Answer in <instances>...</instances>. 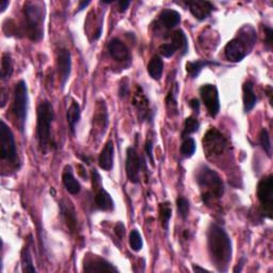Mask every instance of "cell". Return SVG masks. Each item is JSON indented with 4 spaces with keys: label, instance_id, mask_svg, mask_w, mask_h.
<instances>
[{
    "label": "cell",
    "instance_id": "36",
    "mask_svg": "<svg viewBox=\"0 0 273 273\" xmlns=\"http://www.w3.org/2000/svg\"><path fill=\"white\" fill-rule=\"evenodd\" d=\"M158 50L163 58H172L175 54V52L177 51L175 46L172 43H166V44L160 45Z\"/></svg>",
    "mask_w": 273,
    "mask_h": 273
},
{
    "label": "cell",
    "instance_id": "2",
    "mask_svg": "<svg viewBox=\"0 0 273 273\" xmlns=\"http://www.w3.org/2000/svg\"><path fill=\"white\" fill-rule=\"evenodd\" d=\"M26 34L33 42L44 37V4L40 2H27L24 5Z\"/></svg>",
    "mask_w": 273,
    "mask_h": 273
},
{
    "label": "cell",
    "instance_id": "6",
    "mask_svg": "<svg viewBox=\"0 0 273 273\" xmlns=\"http://www.w3.org/2000/svg\"><path fill=\"white\" fill-rule=\"evenodd\" d=\"M13 113L17 121V126L22 132L25 130L27 121V113H28V88L24 80L18 81L14 89V101L12 107Z\"/></svg>",
    "mask_w": 273,
    "mask_h": 273
},
{
    "label": "cell",
    "instance_id": "40",
    "mask_svg": "<svg viewBox=\"0 0 273 273\" xmlns=\"http://www.w3.org/2000/svg\"><path fill=\"white\" fill-rule=\"evenodd\" d=\"M127 93H128V81L126 79H124V80H122L121 86H120V91H119L120 98L126 96Z\"/></svg>",
    "mask_w": 273,
    "mask_h": 273
},
{
    "label": "cell",
    "instance_id": "23",
    "mask_svg": "<svg viewBox=\"0 0 273 273\" xmlns=\"http://www.w3.org/2000/svg\"><path fill=\"white\" fill-rule=\"evenodd\" d=\"M210 65H220V63H218L216 61H209V60L190 61L186 63V71L191 78H198L203 68L210 66Z\"/></svg>",
    "mask_w": 273,
    "mask_h": 273
},
{
    "label": "cell",
    "instance_id": "9",
    "mask_svg": "<svg viewBox=\"0 0 273 273\" xmlns=\"http://www.w3.org/2000/svg\"><path fill=\"white\" fill-rule=\"evenodd\" d=\"M227 146V141L225 136L216 128L209 129L203 139L204 151L207 155H221Z\"/></svg>",
    "mask_w": 273,
    "mask_h": 273
},
{
    "label": "cell",
    "instance_id": "19",
    "mask_svg": "<svg viewBox=\"0 0 273 273\" xmlns=\"http://www.w3.org/2000/svg\"><path fill=\"white\" fill-rule=\"evenodd\" d=\"M99 165L104 171H111L114 165V145L112 140H109L99 157Z\"/></svg>",
    "mask_w": 273,
    "mask_h": 273
},
{
    "label": "cell",
    "instance_id": "37",
    "mask_svg": "<svg viewBox=\"0 0 273 273\" xmlns=\"http://www.w3.org/2000/svg\"><path fill=\"white\" fill-rule=\"evenodd\" d=\"M153 142L152 140H147L146 143H145V146H144V149H145V153L149 159V161H151L152 165L154 166L155 165V160H154V155H153Z\"/></svg>",
    "mask_w": 273,
    "mask_h": 273
},
{
    "label": "cell",
    "instance_id": "46",
    "mask_svg": "<svg viewBox=\"0 0 273 273\" xmlns=\"http://www.w3.org/2000/svg\"><path fill=\"white\" fill-rule=\"evenodd\" d=\"M192 269H193V271L194 272H208L209 270H207V269H205V268H202V267H200V266H198V265H193L192 266Z\"/></svg>",
    "mask_w": 273,
    "mask_h": 273
},
{
    "label": "cell",
    "instance_id": "26",
    "mask_svg": "<svg viewBox=\"0 0 273 273\" xmlns=\"http://www.w3.org/2000/svg\"><path fill=\"white\" fill-rule=\"evenodd\" d=\"M176 50H180L182 56H185V54L188 52L189 46H188V38L183 30H176L172 34V42H171Z\"/></svg>",
    "mask_w": 273,
    "mask_h": 273
},
{
    "label": "cell",
    "instance_id": "34",
    "mask_svg": "<svg viewBox=\"0 0 273 273\" xmlns=\"http://www.w3.org/2000/svg\"><path fill=\"white\" fill-rule=\"evenodd\" d=\"M176 206H177V211H179V216L182 218L183 220H186L190 211L189 201L185 199L184 197H180L176 200Z\"/></svg>",
    "mask_w": 273,
    "mask_h": 273
},
{
    "label": "cell",
    "instance_id": "12",
    "mask_svg": "<svg viewBox=\"0 0 273 273\" xmlns=\"http://www.w3.org/2000/svg\"><path fill=\"white\" fill-rule=\"evenodd\" d=\"M142 161L133 147H128L126 151V162L125 171L126 176L130 183L139 184L140 183V170Z\"/></svg>",
    "mask_w": 273,
    "mask_h": 273
},
{
    "label": "cell",
    "instance_id": "16",
    "mask_svg": "<svg viewBox=\"0 0 273 273\" xmlns=\"http://www.w3.org/2000/svg\"><path fill=\"white\" fill-rule=\"evenodd\" d=\"M84 271L86 272H119L118 268H115L112 264L107 262L106 259L93 255L88 257L85 261Z\"/></svg>",
    "mask_w": 273,
    "mask_h": 273
},
{
    "label": "cell",
    "instance_id": "39",
    "mask_svg": "<svg viewBox=\"0 0 273 273\" xmlns=\"http://www.w3.org/2000/svg\"><path fill=\"white\" fill-rule=\"evenodd\" d=\"M114 233L116 234L118 238L123 239V237H124V235H125V227H124V224H123L122 222H118L116 225L114 226Z\"/></svg>",
    "mask_w": 273,
    "mask_h": 273
},
{
    "label": "cell",
    "instance_id": "33",
    "mask_svg": "<svg viewBox=\"0 0 273 273\" xmlns=\"http://www.w3.org/2000/svg\"><path fill=\"white\" fill-rule=\"evenodd\" d=\"M259 142H261V145L265 153L269 158L272 156V145H271V140H270V135L267 129L263 128L261 133H259Z\"/></svg>",
    "mask_w": 273,
    "mask_h": 273
},
{
    "label": "cell",
    "instance_id": "21",
    "mask_svg": "<svg viewBox=\"0 0 273 273\" xmlns=\"http://www.w3.org/2000/svg\"><path fill=\"white\" fill-rule=\"evenodd\" d=\"M62 183L67 192L73 196L78 194L81 191V185L74 176L73 169L71 166H65L62 173Z\"/></svg>",
    "mask_w": 273,
    "mask_h": 273
},
{
    "label": "cell",
    "instance_id": "41",
    "mask_svg": "<svg viewBox=\"0 0 273 273\" xmlns=\"http://www.w3.org/2000/svg\"><path fill=\"white\" fill-rule=\"evenodd\" d=\"M189 107L192 109L193 111L199 112V110H200V101L198 99H192L189 102Z\"/></svg>",
    "mask_w": 273,
    "mask_h": 273
},
{
    "label": "cell",
    "instance_id": "22",
    "mask_svg": "<svg viewBox=\"0 0 273 273\" xmlns=\"http://www.w3.org/2000/svg\"><path fill=\"white\" fill-rule=\"evenodd\" d=\"M242 100L244 112H250L257 104V96L254 92V85L252 81H247L242 87Z\"/></svg>",
    "mask_w": 273,
    "mask_h": 273
},
{
    "label": "cell",
    "instance_id": "7",
    "mask_svg": "<svg viewBox=\"0 0 273 273\" xmlns=\"http://www.w3.org/2000/svg\"><path fill=\"white\" fill-rule=\"evenodd\" d=\"M0 146H2V149H0L2 159L14 165L17 161L15 138L11 128L6 124L4 120L0 121Z\"/></svg>",
    "mask_w": 273,
    "mask_h": 273
},
{
    "label": "cell",
    "instance_id": "25",
    "mask_svg": "<svg viewBox=\"0 0 273 273\" xmlns=\"http://www.w3.org/2000/svg\"><path fill=\"white\" fill-rule=\"evenodd\" d=\"M147 72L154 80H160L163 73V61L159 56H154L149 60Z\"/></svg>",
    "mask_w": 273,
    "mask_h": 273
},
{
    "label": "cell",
    "instance_id": "31",
    "mask_svg": "<svg viewBox=\"0 0 273 273\" xmlns=\"http://www.w3.org/2000/svg\"><path fill=\"white\" fill-rule=\"evenodd\" d=\"M13 74V61L9 53H4L2 57V79L7 80Z\"/></svg>",
    "mask_w": 273,
    "mask_h": 273
},
{
    "label": "cell",
    "instance_id": "17",
    "mask_svg": "<svg viewBox=\"0 0 273 273\" xmlns=\"http://www.w3.org/2000/svg\"><path fill=\"white\" fill-rule=\"evenodd\" d=\"M60 211L63 218V221L66 224L67 228L70 229L71 233H76L77 227H78V219H77V213L75 211L73 204L67 200L61 201Z\"/></svg>",
    "mask_w": 273,
    "mask_h": 273
},
{
    "label": "cell",
    "instance_id": "29",
    "mask_svg": "<svg viewBox=\"0 0 273 273\" xmlns=\"http://www.w3.org/2000/svg\"><path fill=\"white\" fill-rule=\"evenodd\" d=\"M22 268L23 272H31L35 273L36 269L34 268L32 256L28 247H25L22 251Z\"/></svg>",
    "mask_w": 273,
    "mask_h": 273
},
{
    "label": "cell",
    "instance_id": "24",
    "mask_svg": "<svg viewBox=\"0 0 273 273\" xmlns=\"http://www.w3.org/2000/svg\"><path fill=\"white\" fill-rule=\"evenodd\" d=\"M81 116V110H80V106L77 102H73L71 106L68 107L67 112H66V120L68 123V126H70L71 132L75 134L76 127L78 125V123L80 121Z\"/></svg>",
    "mask_w": 273,
    "mask_h": 273
},
{
    "label": "cell",
    "instance_id": "38",
    "mask_svg": "<svg viewBox=\"0 0 273 273\" xmlns=\"http://www.w3.org/2000/svg\"><path fill=\"white\" fill-rule=\"evenodd\" d=\"M265 35H266V40H265V44L267 46L268 49H271L272 47V42H273V31L268 26H265Z\"/></svg>",
    "mask_w": 273,
    "mask_h": 273
},
{
    "label": "cell",
    "instance_id": "42",
    "mask_svg": "<svg viewBox=\"0 0 273 273\" xmlns=\"http://www.w3.org/2000/svg\"><path fill=\"white\" fill-rule=\"evenodd\" d=\"M118 6H119V12L124 13L129 8L130 2H119L118 3Z\"/></svg>",
    "mask_w": 273,
    "mask_h": 273
},
{
    "label": "cell",
    "instance_id": "35",
    "mask_svg": "<svg viewBox=\"0 0 273 273\" xmlns=\"http://www.w3.org/2000/svg\"><path fill=\"white\" fill-rule=\"evenodd\" d=\"M177 93H179V85H177V84H175L173 87H172V89H171V91H170V93H169V95H168V98H167V106H168V108L170 109V110H173V109H175V110H176V108H177Z\"/></svg>",
    "mask_w": 273,
    "mask_h": 273
},
{
    "label": "cell",
    "instance_id": "20",
    "mask_svg": "<svg viewBox=\"0 0 273 273\" xmlns=\"http://www.w3.org/2000/svg\"><path fill=\"white\" fill-rule=\"evenodd\" d=\"M181 20H182V16L180 13L171 9L162 10L158 16L159 25L168 30H171L175 28L177 25H180Z\"/></svg>",
    "mask_w": 273,
    "mask_h": 273
},
{
    "label": "cell",
    "instance_id": "10",
    "mask_svg": "<svg viewBox=\"0 0 273 273\" xmlns=\"http://www.w3.org/2000/svg\"><path fill=\"white\" fill-rule=\"evenodd\" d=\"M92 180H93V189H95V206L98 209L103 211H112L114 209V201L104 189L101 183V176L96 170L92 171Z\"/></svg>",
    "mask_w": 273,
    "mask_h": 273
},
{
    "label": "cell",
    "instance_id": "4",
    "mask_svg": "<svg viewBox=\"0 0 273 273\" xmlns=\"http://www.w3.org/2000/svg\"><path fill=\"white\" fill-rule=\"evenodd\" d=\"M197 183L202 191L205 204H209L215 199H220L224 193V184L216 171L207 166H202L197 171Z\"/></svg>",
    "mask_w": 273,
    "mask_h": 273
},
{
    "label": "cell",
    "instance_id": "8",
    "mask_svg": "<svg viewBox=\"0 0 273 273\" xmlns=\"http://www.w3.org/2000/svg\"><path fill=\"white\" fill-rule=\"evenodd\" d=\"M257 197L262 205L264 215L268 219H272L273 209V177L268 175L263 177L257 186Z\"/></svg>",
    "mask_w": 273,
    "mask_h": 273
},
{
    "label": "cell",
    "instance_id": "1",
    "mask_svg": "<svg viewBox=\"0 0 273 273\" xmlns=\"http://www.w3.org/2000/svg\"><path fill=\"white\" fill-rule=\"evenodd\" d=\"M207 247L210 259L220 272H225L231 261L233 248L226 230L218 224H211L207 233Z\"/></svg>",
    "mask_w": 273,
    "mask_h": 273
},
{
    "label": "cell",
    "instance_id": "13",
    "mask_svg": "<svg viewBox=\"0 0 273 273\" xmlns=\"http://www.w3.org/2000/svg\"><path fill=\"white\" fill-rule=\"evenodd\" d=\"M57 67H58V74L60 78L61 88L64 89L67 80L70 79L71 72H72V56H71L70 50L66 48H61L58 51Z\"/></svg>",
    "mask_w": 273,
    "mask_h": 273
},
{
    "label": "cell",
    "instance_id": "43",
    "mask_svg": "<svg viewBox=\"0 0 273 273\" xmlns=\"http://www.w3.org/2000/svg\"><path fill=\"white\" fill-rule=\"evenodd\" d=\"M90 4H91V2H89V0H88V2H80V3H79V7H78L77 12H81L83 10H85Z\"/></svg>",
    "mask_w": 273,
    "mask_h": 273
},
{
    "label": "cell",
    "instance_id": "11",
    "mask_svg": "<svg viewBox=\"0 0 273 273\" xmlns=\"http://www.w3.org/2000/svg\"><path fill=\"white\" fill-rule=\"evenodd\" d=\"M201 99L210 116L216 118L220 112L219 92L215 85H204L200 88Z\"/></svg>",
    "mask_w": 273,
    "mask_h": 273
},
{
    "label": "cell",
    "instance_id": "15",
    "mask_svg": "<svg viewBox=\"0 0 273 273\" xmlns=\"http://www.w3.org/2000/svg\"><path fill=\"white\" fill-rule=\"evenodd\" d=\"M108 51L112 59L121 63L128 62L131 59V54L128 47L120 38L116 37L112 38L108 43Z\"/></svg>",
    "mask_w": 273,
    "mask_h": 273
},
{
    "label": "cell",
    "instance_id": "27",
    "mask_svg": "<svg viewBox=\"0 0 273 273\" xmlns=\"http://www.w3.org/2000/svg\"><path fill=\"white\" fill-rule=\"evenodd\" d=\"M159 218L162 227L168 230L170 220L172 218V207L170 202H163L159 204Z\"/></svg>",
    "mask_w": 273,
    "mask_h": 273
},
{
    "label": "cell",
    "instance_id": "30",
    "mask_svg": "<svg viewBox=\"0 0 273 273\" xmlns=\"http://www.w3.org/2000/svg\"><path fill=\"white\" fill-rule=\"evenodd\" d=\"M199 128H200V122L196 118H193V116L187 118L185 121L182 138L183 139L187 138V136H189L190 134L197 132L199 130Z\"/></svg>",
    "mask_w": 273,
    "mask_h": 273
},
{
    "label": "cell",
    "instance_id": "32",
    "mask_svg": "<svg viewBox=\"0 0 273 273\" xmlns=\"http://www.w3.org/2000/svg\"><path fill=\"white\" fill-rule=\"evenodd\" d=\"M129 245L132 251L140 252L143 248V240L138 229H132L129 234Z\"/></svg>",
    "mask_w": 273,
    "mask_h": 273
},
{
    "label": "cell",
    "instance_id": "44",
    "mask_svg": "<svg viewBox=\"0 0 273 273\" xmlns=\"http://www.w3.org/2000/svg\"><path fill=\"white\" fill-rule=\"evenodd\" d=\"M9 5H10L9 0H2V2H0V9H2V10H0V11L5 12L7 7H9Z\"/></svg>",
    "mask_w": 273,
    "mask_h": 273
},
{
    "label": "cell",
    "instance_id": "3",
    "mask_svg": "<svg viewBox=\"0 0 273 273\" xmlns=\"http://www.w3.org/2000/svg\"><path fill=\"white\" fill-rule=\"evenodd\" d=\"M256 42V32L251 26H244L238 36L230 40L224 48L225 58L233 63L242 61Z\"/></svg>",
    "mask_w": 273,
    "mask_h": 273
},
{
    "label": "cell",
    "instance_id": "14",
    "mask_svg": "<svg viewBox=\"0 0 273 273\" xmlns=\"http://www.w3.org/2000/svg\"><path fill=\"white\" fill-rule=\"evenodd\" d=\"M185 5L198 21L208 18L215 10V6L210 2H204V0H188L185 2Z\"/></svg>",
    "mask_w": 273,
    "mask_h": 273
},
{
    "label": "cell",
    "instance_id": "18",
    "mask_svg": "<svg viewBox=\"0 0 273 273\" xmlns=\"http://www.w3.org/2000/svg\"><path fill=\"white\" fill-rule=\"evenodd\" d=\"M132 104L135 107L136 110H138L139 116L142 120H145V121L152 120L151 111H149L148 100L146 98V95L144 94L143 90L140 87H136L135 93L133 94V98H132Z\"/></svg>",
    "mask_w": 273,
    "mask_h": 273
},
{
    "label": "cell",
    "instance_id": "45",
    "mask_svg": "<svg viewBox=\"0 0 273 273\" xmlns=\"http://www.w3.org/2000/svg\"><path fill=\"white\" fill-rule=\"evenodd\" d=\"M244 262H245V259L244 258H241L240 262L237 265V267L234 269V272H240V271H242V267H243Z\"/></svg>",
    "mask_w": 273,
    "mask_h": 273
},
{
    "label": "cell",
    "instance_id": "5",
    "mask_svg": "<svg viewBox=\"0 0 273 273\" xmlns=\"http://www.w3.org/2000/svg\"><path fill=\"white\" fill-rule=\"evenodd\" d=\"M54 119V110L50 102H41L37 107L36 140L40 151L45 154L51 144V124Z\"/></svg>",
    "mask_w": 273,
    "mask_h": 273
},
{
    "label": "cell",
    "instance_id": "28",
    "mask_svg": "<svg viewBox=\"0 0 273 273\" xmlns=\"http://www.w3.org/2000/svg\"><path fill=\"white\" fill-rule=\"evenodd\" d=\"M197 151V143L193 138H187L184 139L182 145H181V155L185 158H191Z\"/></svg>",
    "mask_w": 273,
    "mask_h": 273
}]
</instances>
